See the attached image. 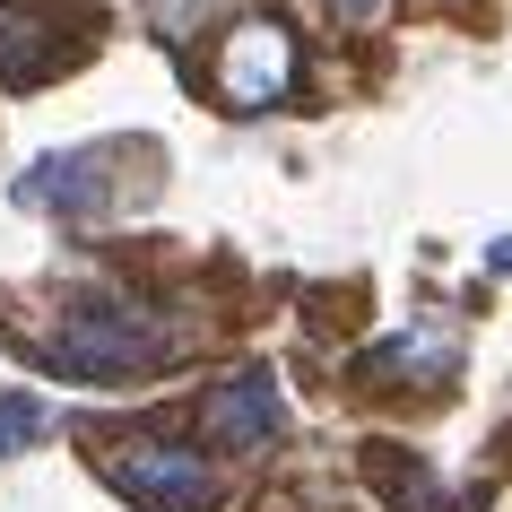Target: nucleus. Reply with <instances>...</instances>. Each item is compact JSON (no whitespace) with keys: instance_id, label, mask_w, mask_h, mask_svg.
Returning a JSON list of instances; mask_svg holds the SVG:
<instances>
[{"instance_id":"7","label":"nucleus","mask_w":512,"mask_h":512,"mask_svg":"<svg viewBox=\"0 0 512 512\" xmlns=\"http://www.w3.org/2000/svg\"><path fill=\"white\" fill-rule=\"evenodd\" d=\"M200 9H217V0H157V27H165V35H191Z\"/></svg>"},{"instance_id":"1","label":"nucleus","mask_w":512,"mask_h":512,"mask_svg":"<svg viewBox=\"0 0 512 512\" xmlns=\"http://www.w3.org/2000/svg\"><path fill=\"white\" fill-rule=\"evenodd\" d=\"M53 374L70 382H139L148 365L174 356V330L148 313V304H122V296H87L61 313V330L44 339Z\"/></svg>"},{"instance_id":"5","label":"nucleus","mask_w":512,"mask_h":512,"mask_svg":"<svg viewBox=\"0 0 512 512\" xmlns=\"http://www.w3.org/2000/svg\"><path fill=\"white\" fill-rule=\"evenodd\" d=\"M18 200L27 209H96L105 200V174H96V157H44L35 174H18Z\"/></svg>"},{"instance_id":"4","label":"nucleus","mask_w":512,"mask_h":512,"mask_svg":"<svg viewBox=\"0 0 512 512\" xmlns=\"http://www.w3.org/2000/svg\"><path fill=\"white\" fill-rule=\"evenodd\" d=\"M200 426H209L217 443H235V452H261V443L287 434V400H278L270 374H235V382H217V391H209Z\"/></svg>"},{"instance_id":"6","label":"nucleus","mask_w":512,"mask_h":512,"mask_svg":"<svg viewBox=\"0 0 512 512\" xmlns=\"http://www.w3.org/2000/svg\"><path fill=\"white\" fill-rule=\"evenodd\" d=\"M35 434H44V408H35L27 391H0V460H9V452H27Z\"/></svg>"},{"instance_id":"2","label":"nucleus","mask_w":512,"mask_h":512,"mask_svg":"<svg viewBox=\"0 0 512 512\" xmlns=\"http://www.w3.org/2000/svg\"><path fill=\"white\" fill-rule=\"evenodd\" d=\"M113 495H131L139 512H209L217 504V469L183 443H148V434H113L105 452Z\"/></svg>"},{"instance_id":"8","label":"nucleus","mask_w":512,"mask_h":512,"mask_svg":"<svg viewBox=\"0 0 512 512\" xmlns=\"http://www.w3.org/2000/svg\"><path fill=\"white\" fill-rule=\"evenodd\" d=\"M339 9V27H382L391 18V0H330Z\"/></svg>"},{"instance_id":"3","label":"nucleus","mask_w":512,"mask_h":512,"mask_svg":"<svg viewBox=\"0 0 512 512\" xmlns=\"http://www.w3.org/2000/svg\"><path fill=\"white\" fill-rule=\"evenodd\" d=\"M278 96H296V35L278 27V18L226 27V44H217V105L270 113Z\"/></svg>"}]
</instances>
